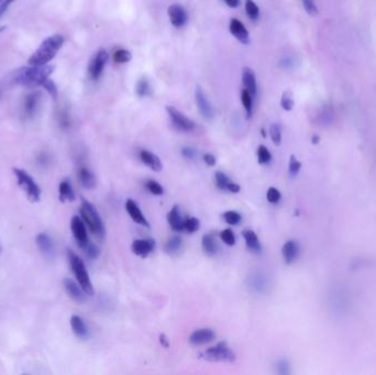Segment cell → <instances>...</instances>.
Returning <instances> with one entry per match:
<instances>
[{
    "label": "cell",
    "mask_w": 376,
    "mask_h": 375,
    "mask_svg": "<svg viewBox=\"0 0 376 375\" xmlns=\"http://www.w3.org/2000/svg\"><path fill=\"white\" fill-rule=\"evenodd\" d=\"M54 67L45 64V65H30L19 69L15 76V83L18 85L34 88L42 86L43 83L50 79L53 73Z\"/></svg>",
    "instance_id": "6da1fadb"
},
{
    "label": "cell",
    "mask_w": 376,
    "mask_h": 375,
    "mask_svg": "<svg viewBox=\"0 0 376 375\" xmlns=\"http://www.w3.org/2000/svg\"><path fill=\"white\" fill-rule=\"evenodd\" d=\"M65 39L62 34H53L40 44V47L30 56L29 65H45L54 59L57 52L63 47Z\"/></svg>",
    "instance_id": "7a4b0ae2"
},
{
    "label": "cell",
    "mask_w": 376,
    "mask_h": 375,
    "mask_svg": "<svg viewBox=\"0 0 376 375\" xmlns=\"http://www.w3.org/2000/svg\"><path fill=\"white\" fill-rule=\"evenodd\" d=\"M81 215L84 222L88 226L89 230L92 231L96 237H98L99 239L105 238L106 228L99 212L97 211L95 206L92 203H89L85 198H82Z\"/></svg>",
    "instance_id": "3957f363"
},
{
    "label": "cell",
    "mask_w": 376,
    "mask_h": 375,
    "mask_svg": "<svg viewBox=\"0 0 376 375\" xmlns=\"http://www.w3.org/2000/svg\"><path fill=\"white\" fill-rule=\"evenodd\" d=\"M67 255L70 264V269H72L77 282H79L81 287L84 289V292H85L88 296H93L95 294L94 287L92 282H90V277L86 270L85 264L82 261V258L77 254H75L73 251L68 250Z\"/></svg>",
    "instance_id": "277c9868"
},
{
    "label": "cell",
    "mask_w": 376,
    "mask_h": 375,
    "mask_svg": "<svg viewBox=\"0 0 376 375\" xmlns=\"http://www.w3.org/2000/svg\"><path fill=\"white\" fill-rule=\"evenodd\" d=\"M14 173L17 177V183L19 187L25 193L28 199L32 203H39L41 199L42 191L35 180L32 178L28 172L21 169H14Z\"/></svg>",
    "instance_id": "5b68a950"
},
{
    "label": "cell",
    "mask_w": 376,
    "mask_h": 375,
    "mask_svg": "<svg viewBox=\"0 0 376 375\" xmlns=\"http://www.w3.org/2000/svg\"><path fill=\"white\" fill-rule=\"evenodd\" d=\"M200 357L206 361L210 362H227V363H231V362L236 361L235 352L231 350L225 342H219L217 346L207 349Z\"/></svg>",
    "instance_id": "8992f818"
},
{
    "label": "cell",
    "mask_w": 376,
    "mask_h": 375,
    "mask_svg": "<svg viewBox=\"0 0 376 375\" xmlns=\"http://www.w3.org/2000/svg\"><path fill=\"white\" fill-rule=\"evenodd\" d=\"M166 111L170 116V118L173 122V126L177 129L179 131H184V132H191L195 129L196 125L195 122L191 120L186 116L177 110L176 108L173 106H166Z\"/></svg>",
    "instance_id": "52a82bcc"
},
{
    "label": "cell",
    "mask_w": 376,
    "mask_h": 375,
    "mask_svg": "<svg viewBox=\"0 0 376 375\" xmlns=\"http://www.w3.org/2000/svg\"><path fill=\"white\" fill-rule=\"evenodd\" d=\"M109 60V54L105 49H100L97 52L94 59L90 61L88 66V73L93 81H98L103 72L106 64Z\"/></svg>",
    "instance_id": "ba28073f"
},
{
    "label": "cell",
    "mask_w": 376,
    "mask_h": 375,
    "mask_svg": "<svg viewBox=\"0 0 376 375\" xmlns=\"http://www.w3.org/2000/svg\"><path fill=\"white\" fill-rule=\"evenodd\" d=\"M41 92L35 90L24 97L22 103V116L25 119H32L35 117L41 103Z\"/></svg>",
    "instance_id": "9c48e42d"
},
{
    "label": "cell",
    "mask_w": 376,
    "mask_h": 375,
    "mask_svg": "<svg viewBox=\"0 0 376 375\" xmlns=\"http://www.w3.org/2000/svg\"><path fill=\"white\" fill-rule=\"evenodd\" d=\"M70 229H72L73 236L75 238L76 242L79 243L81 249L84 247V245L88 243L89 239H88V235H87L86 226H85V222H84V220L81 217L74 216L72 218V221H70Z\"/></svg>",
    "instance_id": "30bf717a"
},
{
    "label": "cell",
    "mask_w": 376,
    "mask_h": 375,
    "mask_svg": "<svg viewBox=\"0 0 376 375\" xmlns=\"http://www.w3.org/2000/svg\"><path fill=\"white\" fill-rule=\"evenodd\" d=\"M249 286L257 294H263L269 288V279L262 271H254L249 276Z\"/></svg>",
    "instance_id": "8fae6325"
},
{
    "label": "cell",
    "mask_w": 376,
    "mask_h": 375,
    "mask_svg": "<svg viewBox=\"0 0 376 375\" xmlns=\"http://www.w3.org/2000/svg\"><path fill=\"white\" fill-rule=\"evenodd\" d=\"M195 98H196V103L198 106L199 111L203 115V117L207 120H211L213 118V109L210 105V102L208 101V99H207L204 90L200 86L196 87Z\"/></svg>",
    "instance_id": "7c38bea8"
},
{
    "label": "cell",
    "mask_w": 376,
    "mask_h": 375,
    "mask_svg": "<svg viewBox=\"0 0 376 375\" xmlns=\"http://www.w3.org/2000/svg\"><path fill=\"white\" fill-rule=\"evenodd\" d=\"M168 17H170L171 23L175 28L184 27L188 20V16L186 10L181 7L180 5H172L167 9Z\"/></svg>",
    "instance_id": "4fadbf2b"
},
{
    "label": "cell",
    "mask_w": 376,
    "mask_h": 375,
    "mask_svg": "<svg viewBox=\"0 0 376 375\" xmlns=\"http://www.w3.org/2000/svg\"><path fill=\"white\" fill-rule=\"evenodd\" d=\"M64 288H65L67 295L70 298L74 299L77 303H84L86 302L87 294L84 292V289L79 285L76 282L70 279H64L63 281Z\"/></svg>",
    "instance_id": "5bb4252c"
},
{
    "label": "cell",
    "mask_w": 376,
    "mask_h": 375,
    "mask_svg": "<svg viewBox=\"0 0 376 375\" xmlns=\"http://www.w3.org/2000/svg\"><path fill=\"white\" fill-rule=\"evenodd\" d=\"M216 338V333L212 329L209 328H202L195 330L190 337V342L193 346H203L206 344H209L213 339Z\"/></svg>",
    "instance_id": "9a60e30c"
},
{
    "label": "cell",
    "mask_w": 376,
    "mask_h": 375,
    "mask_svg": "<svg viewBox=\"0 0 376 375\" xmlns=\"http://www.w3.org/2000/svg\"><path fill=\"white\" fill-rule=\"evenodd\" d=\"M155 247V243L152 239H138L134 240L131 245V250L135 255L141 257H146L148 254L152 253Z\"/></svg>",
    "instance_id": "2e32d148"
},
{
    "label": "cell",
    "mask_w": 376,
    "mask_h": 375,
    "mask_svg": "<svg viewBox=\"0 0 376 375\" xmlns=\"http://www.w3.org/2000/svg\"><path fill=\"white\" fill-rule=\"evenodd\" d=\"M229 30H230V33L235 36L239 42H241L243 44L250 43L249 31L246 30L244 24L241 21H239L238 19H232V20L230 21Z\"/></svg>",
    "instance_id": "e0dca14e"
},
{
    "label": "cell",
    "mask_w": 376,
    "mask_h": 375,
    "mask_svg": "<svg viewBox=\"0 0 376 375\" xmlns=\"http://www.w3.org/2000/svg\"><path fill=\"white\" fill-rule=\"evenodd\" d=\"M126 209L129 213V216L131 217L132 220L134 222H137L141 226H144V227L148 228L150 227V223H148V221L146 220V218L144 217L143 213H142L141 209L139 208L138 204L134 202V200L132 199H128L127 203H126Z\"/></svg>",
    "instance_id": "ac0fdd59"
},
{
    "label": "cell",
    "mask_w": 376,
    "mask_h": 375,
    "mask_svg": "<svg viewBox=\"0 0 376 375\" xmlns=\"http://www.w3.org/2000/svg\"><path fill=\"white\" fill-rule=\"evenodd\" d=\"M242 83L244 89L255 97L257 92V86H256V77L254 70L250 67H244L242 72Z\"/></svg>",
    "instance_id": "d6986e66"
},
{
    "label": "cell",
    "mask_w": 376,
    "mask_h": 375,
    "mask_svg": "<svg viewBox=\"0 0 376 375\" xmlns=\"http://www.w3.org/2000/svg\"><path fill=\"white\" fill-rule=\"evenodd\" d=\"M139 157L140 160L142 161V163H144L147 167H150L151 170L155 172H160L162 170V162L158 155H155L154 153L147 150H141L139 153Z\"/></svg>",
    "instance_id": "ffe728a7"
},
{
    "label": "cell",
    "mask_w": 376,
    "mask_h": 375,
    "mask_svg": "<svg viewBox=\"0 0 376 375\" xmlns=\"http://www.w3.org/2000/svg\"><path fill=\"white\" fill-rule=\"evenodd\" d=\"M167 222L174 231L179 232L184 230V220L180 216V210L177 205H175L171 211L167 213Z\"/></svg>",
    "instance_id": "44dd1931"
},
{
    "label": "cell",
    "mask_w": 376,
    "mask_h": 375,
    "mask_svg": "<svg viewBox=\"0 0 376 375\" xmlns=\"http://www.w3.org/2000/svg\"><path fill=\"white\" fill-rule=\"evenodd\" d=\"M282 253L285 262L287 264L293 263L297 258L298 254H299V245H298L296 241L289 240L283 245Z\"/></svg>",
    "instance_id": "7402d4cb"
},
{
    "label": "cell",
    "mask_w": 376,
    "mask_h": 375,
    "mask_svg": "<svg viewBox=\"0 0 376 375\" xmlns=\"http://www.w3.org/2000/svg\"><path fill=\"white\" fill-rule=\"evenodd\" d=\"M242 235H243L244 241H245V244H246V247H248V249L252 252H255V253H261L262 245L260 242V239H258L255 232L253 230L248 229V230H244Z\"/></svg>",
    "instance_id": "603a6c76"
},
{
    "label": "cell",
    "mask_w": 376,
    "mask_h": 375,
    "mask_svg": "<svg viewBox=\"0 0 376 375\" xmlns=\"http://www.w3.org/2000/svg\"><path fill=\"white\" fill-rule=\"evenodd\" d=\"M70 326H72V329L74 333L77 335V337L81 339H87L89 337V331L88 328L85 324V321L83 320L82 317L80 316H72L70 318Z\"/></svg>",
    "instance_id": "cb8c5ba5"
},
{
    "label": "cell",
    "mask_w": 376,
    "mask_h": 375,
    "mask_svg": "<svg viewBox=\"0 0 376 375\" xmlns=\"http://www.w3.org/2000/svg\"><path fill=\"white\" fill-rule=\"evenodd\" d=\"M79 179L84 189L94 190L97 184L96 177L93 172H90L87 167L82 166L79 170Z\"/></svg>",
    "instance_id": "d4e9b609"
},
{
    "label": "cell",
    "mask_w": 376,
    "mask_h": 375,
    "mask_svg": "<svg viewBox=\"0 0 376 375\" xmlns=\"http://www.w3.org/2000/svg\"><path fill=\"white\" fill-rule=\"evenodd\" d=\"M35 241H36V245L39 247V249H40L42 253L47 254V255H51L54 252L53 241H52L51 237L48 234H45V232L39 234L36 236Z\"/></svg>",
    "instance_id": "484cf974"
},
{
    "label": "cell",
    "mask_w": 376,
    "mask_h": 375,
    "mask_svg": "<svg viewBox=\"0 0 376 375\" xmlns=\"http://www.w3.org/2000/svg\"><path fill=\"white\" fill-rule=\"evenodd\" d=\"M58 198L62 203L73 202L75 199V194L73 191L72 184L68 179H64L58 185Z\"/></svg>",
    "instance_id": "4316f807"
},
{
    "label": "cell",
    "mask_w": 376,
    "mask_h": 375,
    "mask_svg": "<svg viewBox=\"0 0 376 375\" xmlns=\"http://www.w3.org/2000/svg\"><path fill=\"white\" fill-rule=\"evenodd\" d=\"M202 245H203V250H204L206 254L212 256V255H215L217 253L218 244H217L216 239L213 238L212 235L208 234V235L204 236L203 241H202Z\"/></svg>",
    "instance_id": "83f0119b"
},
{
    "label": "cell",
    "mask_w": 376,
    "mask_h": 375,
    "mask_svg": "<svg viewBox=\"0 0 376 375\" xmlns=\"http://www.w3.org/2000/svg\"><path fill=\"white\" fill-rule=\"evenodd\" d=\"M181 245H183V239L179 236H173L166 241L164 245V251L167 254L177 253L178 251H180Z\"/></svg>",
    "instance_id": "f1b7e54d"
},
{
    "label": "cell",
    "mask_w": 376,
    "mask_h": 375,
    "mask_svg": "<svg viewBox=\"0 0 376 375\" xmlns=\"http://www.w3.org/2000/svg\"><path fill=\"white\" fill-rule=\"evenodd\" d=\"M241 100L246 111V117L251 118L252 110H253V96H252L248 90L243 89L241 94Z\"/></svg>",
    "instance_id": "f546056e"
},
{
    "label": "cell",
    "mask_w": 376,
    "mask_h": 375,
    "mask_svg": "<svg viewBox=\"0 0 376 375\" xmlns=\"http://www.w3.org/2000/svg\"><path fill=\"white\" fill-rule=\"evenodd\" d=\"M245 11L248 17L253 21H255L260 16V9H258L253 0H245Z\"/></svg>",
    "instance_id": "4dcf8cb0"
},
{
    "label": "cell",
    "mask_w": 376,
    "mask_h": 375,
    "mask_svg": "<svg viewBox=\"0 0 376 375\" xmlns=\"http://www.w3.org/2000/svg\"><path fill=\"white\" fill-rule=\"evenodd\" d=\"M131 59H132V54L130 53V51L125 50V49H120L118 51H116L114 53L115 63L125 64V63L130 62Z\"/></svg>",
    "instance_id": "1f68e13d"
},
{
    "label": "cell",
    "mask_w": 376,
    "mask_h": 375,
    "mask_svg": "<svg viewBox=\"0 0 376 375\" xmlns=\"http://www.w3.org/2000/svg\"><path fill=\"white\" fill-rule=\"evenodd\" d=\"M215 179L217 187L221 191H228V187L232 182V180L222 172H217L215 174Z\"/></svg>",
    "instance_id": "d6a6232c"
},
{
    "label": "cell",
    "mask_w": 376,
    "mask_h": 375,
    "mask_svg": "<svg viewBox=\"0 0 376 375\" xmlns=\"http://www.w3.org/2000/svg\"><path fill=\"white\" fill-rule=\"evenodd\" d=\"M272 160V154L269 151V148L264 145H260L257 148V161L258 163L264 165L269 164Z\"/></svg>",
    "instance_id": "836d02e7"
},
{
    "label": "cell",
    "mask_w": 376,
    "mask_h": 375,
    "mask_svg": "<svg viewBox=\"0 0 376 375\" xmlns=\"http://www.w3.org/2000/svg\"><path fill=\"white\" fill-rule=\"evenodd\" d=\"M294 103L295 102H294L293 94H291V92H289V90L284 92L282 95V98H281V106L284 110L290 111L294 107Z\"/></svg>",
    "instance_id": "e575fe53"
},
{
    "label": "cell",
    "mask_w": 376,
    "mask_h": 375,
    "mask_svg": "<svg viewBox=\"0 0 376 375\" xmlns=\"http://www.w3.org/2000/svg\"><path fill=\"white\" fill-rule=\"evenodd\" d=\"M224 221L230 224V226H236L238 224L240 221H241V215H240L239 212L237 211H233V210H229V211H225L223 215H222Z\"/></svg>",
    "instance_id": "d590c367"
},
{
    "label": "cell",
    "mask_w": 376,
    "mask_h": 375,
    "mask_svg": "<svg viewBox=\"0 0 376 375\" xmlns=\"http://www.w3.org/2000/svg\"><path fill=\"white\" fill-rule=\"evenodd\" d=\"M82 249L85 251L86 255L90 258V260H95V258L98 257L99 254H100V251H99L98 247H97L95 243L90 242V241H88V243L84 245Z\"/></svg>",
    "instance_id": "8d00e7d4"
},
{
    "label": "cell",
    "mask_w": 376,
    "mask_h": 375,
    "mask_svg": "<svg viewBox=\"0 0 376 375\" xmlns=\"http://www.w3.org/2000/svg\"><path fill=\"white\" fill-rule=\"evenodd\" d=\"M200 227V222L197 218L190 217L184 220V230L187 231L188 234H194L196 232Z\"/></svg>",
    "instance_id": "74e56055"
},
{
    "label": "cell",
    "mask_w": 376,
    "mask_h": 375,
    "mask_svg": "<svg viewBox=\"0 0 376 375\" xmlns=\"http://www.w3.org/2000/svg\"><path fill=\"white\" fill-rule=\"evenodd\" d=\"M135 90H137V94L140 97H145L151 94L150 84H148L146 80H140L137 84V88H135Z\"/></svg>",
    "instance_id": "f35d334b"
},
{
    "label": "cell",
    "mask_w": 376,
    "mask_h": 375,
    "mask_svg": "<svg viewBox=\"0 0 376 375\" xmlns=\"http://www.w3.org/2000/svg\"><path fill=\"white\" fill-rule=\"evenodd\" d=\"M145 187L146 190L150 192L151 194H153V195H157V196H160V195H163L164 193V189L162 187L161 184H159L158 182H155V180H147V182L145 183Z\"/></svg>",
    "instance_id": "ab89813d"
},
{
    "label": "cell",
    "mask_w": 376,
    "mask_h": 375,
    "mask_svg": "<svg viewBox=\"0 0 376 375\" xmlns=\"http://www.w3.org/2000/svg\"><path fill=\"white\" fill-rule=\"evenodd\" d=\"M220 238L229 247L236 244V236L231 229H224L223 231L220 232Z\"/></svg>",
    "instance_id": "60d3db41"
},
{
    "label": "cell",
    "mask_w": 376,
    "mask_h": 375,
    "mask_svg": "<svg viewBox=\"0 0 376 375\" xmlns=\"http://www.w3.org/2000/svg\"><path fill=\"white\" fill-rule=\"evenodd\" d=\"M270 135L272 141L274 142V144L280 145L282 141V133H281V128L278 125H272L270 128Z\"/></svg>",
    "instance_id": "b9f144b4"
},
{
    "label": "cell",
    "mask_w": 376,
    "mask_h": 375,
    "mask_svg": "<svg viewBox=\"0 0 376 375\" xmlns=\"http://www.w3.org/2000/svg\"><path fill=\"white\" fill-rule=\"evenodd\" d=\"M267 198H268V202L269 203H271V204H277L281 200L282 195H281L280 191H278L277 189H275V187H270L268 193H267Z\"/></svg>",
    "instance_id": "7bdbcfd3"
},
{
    "label": "cell",
    "mask_w": 376,
    "mask_h": 375,
    "mask_svg": "<svg viewBox=\"0 0 376 375\" xmlns=\"http://www.w3.org/2000/svg\"><path fill=\"white\" fill-rule=\"evenodd\" d=\"M42 87H43L45 90H47V92L52 96V98H54V99L57 98V87H56L55 83H54L53 81H51L50 79L47 80V81H45V82L43 83Z\"/></svg>",
    "instance_id": "ee69618b"
},
{
    "label": "cell",
    "mask_w": 376,
    "mask_h": 375,
    "mask_svg": "<svg viewBox=\"0 0 376 375\" xmlns=\"http://www.w3.org/2000/svg\"><path fill=\"white\" fill-rule=\"evenodd\" d=\"M303 5L305 10H306L307 14H309L310 16L318 15V8H317L314 0H303Z\"/></svg>",
    "instance_id": "f6af8a7d"
},
{
    "label": "cell",
    "mask_w": 376,
    "mask_h": 375,
    "mask_svg": "<svg viewBox=\"0 0 376 375\" xmlns=\"http://www.w3.org/2000/svg\"><path fill=\"white\" fill-rule=\"evenodd\" d=\"M300 167H302V163L294 157V155H291L290 160H289V172L291 175H296V174L299 172Z\"/></svg>",
    "instance_id": "bcb514c9"
},
{
    "label": "cell",
    "mask_w": 376,
    "mask_h": 375,
    "mask_svg": "<svg viewBox=\"0 0 376 375\" xmlns=\"http://www.w3.org/2000/svg\"><path fill=\"white\" fill-rule=\"evenodd\" d=\"M276 367H277V372L280 374H283V375H286V374H289V363L287 360H280L277 362L276 364Z\"/></svg>",
    "instance_id": "7dc6e473"
},
{
    "label": "cell",
    "mask_w": 376,
    "mask_h": 375,
    "mask_svg": "<svg viewBox=\"0 0 376 375\" xmlns=\"http://www.w3.org/2000/svg\"><path fill=\"white\" fill-rule=\"evenodd\" d=\"M181 154H183V157L185 159L194 160V159H196V157H197V151L194 147L185 146V147L181 148Z\"/></svg>",
    "instance_id": "c3c4849f"
},
{
    "label": "cell",
    "mask_w": 376,
    "mask_h": 375,
    "mask_svg": "<svg viewBox=\"0 0 376 375\" xmlns=\"http://www.w3.org/2000/svg\"><path fill=\"white\" fill-rule=\"evenodd\" d=\"M203 159H204L205 163H206L207 165L213 166V165L216 164V158L213 157V155L210 154V153H206V154H204V155H203Z\"/></svg>",
    "instance_id": "681fc988"
},
{
    "label": "cell",
    "mask_w": 376,
    "mask_h": 375,
    "mask_svg": "<svg viewBox=\"0 0 376 375\" xmlns=\"http://www.w3.org/2000/svg\"><path fill=\"white\" fill-rule=\"evenodd\" d=\"M240 191H241V189H240V186H239L238 184H236V183L231 182V184H230L229 187H228V192L237 194V193H239Z\"/></svg>",
    "instance_id": "f907efd6"
},
{
    "label": "cell",
    "mask_w": 376,
    "mask_h": 375,
    "mask_svg": "<svg viewBox=\"0 0 376 375\" xmlns=\"http://www.w3.org/2000/svg\"><path fill=\"white\" fill-rule=\"evenodd\" d=\"M224 3L227 4V6H229L230 8H237L240 4V0H224Z\"/></svg>",
    "instance_id": "816d5d0a"
},
{
    "label": "cell",
    "mask_w": 376,
    "mask_h": 375,
    "mask_svg": "<svg viewBox=\"0 0 376 375\" xmlns=\"http://www.w3.org/2000/svg\"><path fill=\"white\" fill-rule=\"evenodd\" d=\"M160 341H161V345L163 346L164 348H168V347H170V342H168V340H167V338H166V335H165V334H161Z\"/></svg>",
    "instance_id": "f5cc1de1"
},
{
    "label": "cell",
    "mask_w": 376,
    "mask_h": 375,
    "mask_svg": "<svg viewBox=\"0 0 376 375\" xmlns=\"http://www.w3.org/2000/svg\"><path fill=\"white\" fill-rule=\"evenodd\" d=\"M5 29H6V27H0V33H2V32H3Z\"/></svg>",
    "instance_id": "db71d44e"
},
{
    "label": "cell",
    "mask_w": 376,
    "mask_h": 375,
    "mask_svg": "<svg viewBox=\"0 0 376 375\" xmlns=\"http://www.w3.org/2000/svg\"><path fill=\"white\" fill-rule=\"evenodd\" d=\"M3 2H4V0H0V4H2V3H3Z\"/></svg>",
    "instance_id": "11a10c76"
},
{
    "label": "cell",
    "mask_w": 376,
    "mask_h": 375,
    "mask_svg": "<svg viewBox=\"0 0 376 375\" xmlns=\"http://www.w3.org/2000/svg\"><path fill=\"white\" fill-rule=\"evenodd\" d=\"M0 251H2V248H0Z\"/></svg>",
    "instance_id": "9f6ffc18"
}]
</instances>
